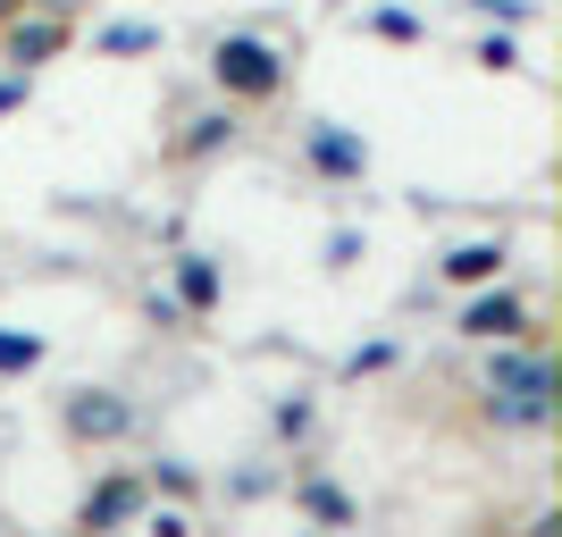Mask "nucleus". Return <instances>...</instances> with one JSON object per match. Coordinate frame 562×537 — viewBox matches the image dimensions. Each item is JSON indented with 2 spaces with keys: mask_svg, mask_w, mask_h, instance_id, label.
<instances>
[{
  "mask_svg": "<svg viewBox=\"0 0 562 537\" xmlns=\"http://www.w3.org/2000/svg\"><path fill=\"white\" fill-rule=\"evenodd\" d=\"M68 437H101V445L126 437V403L117 395H76L68 403Z\"/></svg>",
  "mask_w": 562,
  "mask_h": 537,
  "instance_id": "3",
  "label": "nucleus"
},
{
  "mask_svg": "<svg viewBox=\"0 0 562 537\" xmlns=\"http://www.w3.org/2000/svg\"><path fill=\"white\" fill-rule=\"evenodd\" d=\"M135 513V488L117 479V488H101V495H85V521H126Z\"/></svg>",
  "mask_w": 562,
  "mask_h": 537,
  "instance_id": "8",
  "label": "nucleus"
},
{
  "mask_svg": "<svg viewBox=\"0 0 562 537\" xmlns=\"http://www.w3.org/2000/svg\"><path fill=\"white\" fill-rule=\"evenodd\" d=\"M218 143H235V110H227V118H193L186 152H218Z\"/></svg>",
  "mask_w": 562,
  "mask_h": 537,
  "instance_id": "10",
  "label": "nucleus"
},
{
  "mask_svg": "<svg viewBox=\"0 0 562 537\" xmlns=\"http://www.w3.org/2000/svg\"><path fill=\"white\" fill-rule=\"evenodd\" d=\"M34 361H43V336H9V327H0V378L34 370Z\"/></svg>",
  "mask_w": 562,
  "mask_h": 537,
  "instance_id": "7",
  "label": "nucleus"
},
{
  "mask_svg": "<svg viewBox=\"0 0 562 537\" xmlns=\"http://www.w3.org/2000/svg\"><path fill=\"white\" fill-rule=\"evenodd\" d=\"M462 336H495V345H504V336H520V303H513V294L470 303V311H462Z\"/></svg>",
  "mask_w": 562,
  "mask_h": 537,
  "instance_id": "4",
  "label": "nucleus"
},
{
  "mask_svg": "<svg viewBox=\"0 0 562 537\" xmlns=\"http://www.w3.org/2000/svg\"><path fill=\"white\" fill-rule=\"evenodd\" d=\"M495 269H504V244H462V253H446V278L453 286H487Z\"/></svg>",
  "mask_w": 562,
  "mask_h": 537,
  "instance_id": "6",
  "label": "nucleus"
},
{
  "mask_svg": "<svg viewBox=\"0 0 562 537\" xmlns=\"http://www.w3.org/2000/svg\"><path fill=\"white\" fill-rule=\"evenodd\" d=\"M211 76H218V93H235V101H278L294 68H285L278 43H260V34H218Z\"/></svg>",
  "mask_w": 562,
  "mask_h": 537,
  "instance_id": "1",
  "label": "nucleus"
},
{
  "mask_svg": "<svg viewBox=\"0 0 562 537\" xmlns=\"http://www.w3.org/2000/svg\"><path fill=\"white\" fill-rule=\"evenodd\" d=\"M186 294H193V311H211L218 303V269L202 253H186Z\"/></svg>",
  "mask_w": 562,
  "mask_h": 537,
  "instance_id": "9",
  "label": "nucleus"
},
{
  "mask_svg": "<svg viewBox=\"0 0 562 537\" xmlns=\"http://www.w3.org/2000/svg\"><path fill=\"white\" fill-rule=\"evenodd\" d=\"M151 43H160L151 25H117V34H101V51H151Z\"/></svg>",
  "mask_w": 562,
  "mask_h": 537,
  "instance_id": "11",
  "label": "nucleus"
},
{
  "mask_svg": "<svg viewBox=\"0 0 562 537\" xmlns=\"http://www.w3.org/2000/svg\"><path fill=\"white\" fill-rule=\"evenodd\" d=\"M487 387L504 395L495 412H504L513 428H546V412H554V403H546V395H554V378H546V361H529V353H504Z\"/></svg>",
  "mask_w": 562,
  "mask_h": 537,
  "instance_id": "2",
  "label": "nucleus"
},
{
  "mask_svg": "<svg viewBox=\"0 0 562 537\" xmlns=\"http://www.w3.org/2000/svg\"><path fill=\"white\" fill-rule=\"evenodd\" d=\"M311 160L328 168V177H361V160H370V152H361L352 135H336V126H311Z\"/></svg>",
  "mask_w": 562,
  "mask_h": 537,
  "instance_id": "5",
  "label": "nucleus"
}]
</instances>
